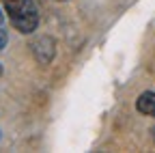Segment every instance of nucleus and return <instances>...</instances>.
<instances>
[{
	"mask_svg": "<svg viewBox=\"0 0 155 153\" xmlns=\"http://www.w3.org/2000/svg\"><path fill=\"white\" fill-rule=\"evenodd\" d=\"M0 24H5V15H2V11H0Z\"/></svg>",
	"mask_w": 155,
	"mask_h": 153,
	"instance_id": "nucleus-4",
	"label": "nucleus"
},
{
	"mask_svg": "<svg viewBox=\"0 0 155 153\" xmlns=\"http://www.w3.org/2000/svg\"><path fill=\"white\" fill-rule=\"evenodd\" d=\"M9 22L22 35H32L39 26V9L35 0H0Z\"/></svg>",
	"mask_w": 155,
	"mask_h": 153,
	"instance_id": "nucleus-1",
	"label": "nucleus"
},
{
	"mask_svg": "<svg viewBox=\"0 0 155 153\" xmlns=\"http://www.w3.org/2000/svg\"><path fill=\"white\" fill-rule=\"evenodd\" d=\"M0 75H2V63H0Z\"/></svg>",
	"mask_w": 155,
	"mask_h": 153,
	"instance_id": "nucleus-5",
	"label": "nucleus"
},
{
	"mask_svg": "<svg viewBox=\"0 0 155 153\" xmlns=\"http://www.w3.org/2000/svg\"><path fill=\"white\" fill-rule=\"evenodd\" d=\"M58 2H65V0H58Z\"/></svg>",
	"mask_w": 155,
	"mask_h": 153,
	"instance_id": "nucleus-7",
	"label": "nucleus"
},
{
	"mask_svg": "<svg viewBox=\"0 0 155 153\" xmlns=\"http://www.w3.org/2000/svg\"><path fill=\"white\" fill-rule=\"evenodd\" d=\"M28 48H30V54L35 56V61L39 65H50L54 61V56H56V41L50 35L35 37Z\"/></svg>",
	"mask_w": 155,
	"mask_h": 153,
	"instance_id": "nucleus-2",
	"label": "nucleus"
},
{
	"mask_svg": "<svg viewBox=\"0 0 155 153\" xmlns=\"http://www.w3.org/2000/svg\"><path fill=\"white\" fill-rule=\"evenodd\" d=\"M136 110L144 117H151L155 119V91H144L138 95V99H136Z\"/></svg>",
	"mask_w": 155,
	"mask_h": 153,
	"instance_id": "nucleus-3",
	"label": "nucleus"
},
{
	"mask_svg": "<svg viewBox=\"0 0 155 153\" xmlns=\"http://www.w3.org/2000/svg\"><path fill=\"white\" fill-rule=\"evenodd\" d=\"M153 138H155V129H153Z\"/></svg>",
	"mask_w": 155,
	"mask_h": 153,
	"instance_id": "nucleus-6",
	"label": "nucleus"
}]
</instances>
